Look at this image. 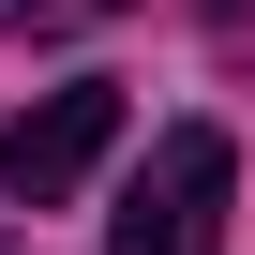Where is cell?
Returning a JSON list of instances; mask_svg holds the SVG:
<instances>
[{
    "instance_id": "obj_1",
    "label": "cell",
    "mask_w": 255,
    "mask_h": 255,
    "mask_svg": "<svg viewBox=\"0 0 255 255\" xmlns=\"http://www.w3.org/2000/svg\"><path fill=\"white\" fill-rule=\"evenodd\" d=\"M225 195H240L225 120H165L135 195H120V225H105V255H225Z\"/></svg>"
},
{
    "instance_id": "obj_2",
    "label": "cell",
    "mask_w": 255,
    "mask_h": 255,
    "mask_svg": "<svg viewBox=\"0 0 255 255\" xmlns=\"http://www.w3.org/2000/svg\"><path fill=\"white\" fill-rule=\"evenodd\" d=\"M105 150H120V90H45V105L0 120V195L15 210H60Z\"/></svg>"
},
{
    "instance_id": "obj_3",
    "label": "cell",
    "mask_w": 255,
    "mask_h": 255,
    "mask_svg": "<svg viewBox=\"0 0 255 255\" xmlns=\"http://www.w3.org/2000/svg\"><path fill=\"white\" fill-rule=\"evenodd\" d=\"M90 15H120V0H0V30H90Z\"/></svg>"
},
{
    "instance_id": "obj_4",
    "label": "cell",
    "mask_w": 255,
    "mask_h": 255,
    "mask_svg": "<svg viewBox=\"0 0 255 255\" xmlns=\"http://www.w3.org/2000/svg\"><path fill=\"white\" fill-rule=\"evenodd\" d=\"M0 255H15V240H0Z\"/></svg>"
}]
</instances>
